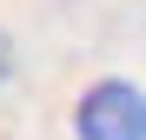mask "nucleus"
I'll list each match as a JSON object with an SVG mask.
<instances>
[{
	"label": "nucleus",
	"mask_w": 146,
	"mask_h": 140,
	"mask_svg": "<svg viewBox=\"0 0 146 140\" xmlns=\"http://www.w3.org/2000/svg\"><path fill=\"white\" fill-rule=\"evenodd\" d=\"M7 74H13V40L0 33V80H7Z\"/></svg>",
	"instance_id": "f03ea898"
},
{
	"label": "nucleus",
	"mask_w": 146,
	"mask_h": 140,
	"mask_svg": "<svg viewBox=\"0 0 146 140\" xmlns=\"http://www.w3.org/2000/svg\"><path fill=\"white\" fill-rule=\"evenodd\" d=\"M73 133L80 140H146V93L133 80H100L73 107Z\"/></svg>",
	"instance_id": "f257e3e1"
}]
</instances>
